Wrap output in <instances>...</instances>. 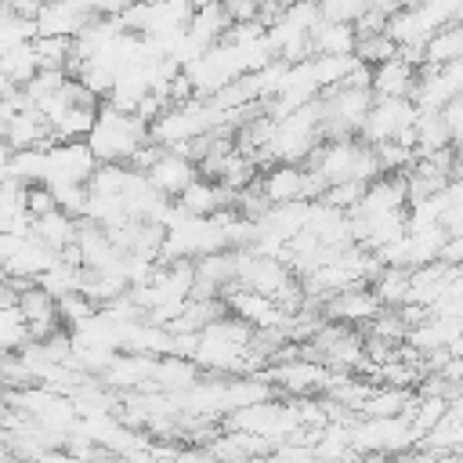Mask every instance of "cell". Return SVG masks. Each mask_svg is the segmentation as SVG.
Here are the masks:
<instances>
[{
  "label": "cell",
  "mask_w": 463,
  "mask_h": 463,
  "mask_svg": "<svg viewBox=\"0 0 463 463\" xmlns=\"http://www.w3.org/2000/svg\"><path fill=\"white\" fill-rule=\"evenodd\" d=\"M148 181L159 188V192H166V195H181L192 181H195V166H192V159H184L181 152H163L148 170Z\"/></svg>",
  "instance_id": "2"
},
{
  "label": "cell",
  "mask_w": 463,
  "mask_h": 463,
  "mask_svg": "<svg viewBox=\"0 0 463 463\" xmlns=\"http://www.w3.org/2000/svg\"><path fill=\"white\" fill-rule=\"evenodd\" d=\"M268 203H293V199H300V195H307L311 188H307V177H304V170H297V166H275L264 181H257L253 184Z\"/></svg>",
  "instance_id": "3"
},
{
  "label": "cell",
  "mask_w": 463,
  "mask_h": 463,
  "mask_svg": "<svg viewBox=\"0 0 463 463\" xmlns=\"http://www.w3.org/2000/svg\"><path fill=\"white\" fill-rule=\"evenodd\" d=\"M145 134H148V123L137 112H119V109L109 112L105 109L87 141H90V148L101 163H123L141 148Z\"/></svg>",
  "instance_id": "1"
},
{
  "label": "cell",
  "mask_w": 463,
  "mask_h": 463,
  "mask_svg": "<svg viewBox=\"0 0 463 463\" xmlns=\"http://www.w3.org/2000/svg\"><path fill=\"white\" fill-rule=\"evenodd\" d=\"M329 311L336 318H373L380 311V293H365V289H340V297L329 304Z\"/></svg>",
  "instance_id": "4"
}]
</instances>
